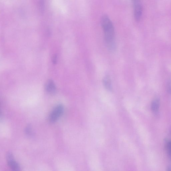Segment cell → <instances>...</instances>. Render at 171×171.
<instances>
[{"label":"cell","instance_id":"obj_1","mask_svg":"<svg viewBox=\"0 0 171 171\" xmlns=\"http://www.w3.org/2000/svg\"><path fill=\"white\" fill-rule=\"evenodd\" d=\"M101 24L106 46L110 50L113 51L115 49V32L113 23L109 17L105 15L102 18Z\"/></svg>","mask_w":171,"mask_h":171},{"label":"cell","instance_id":"obj_2","mask_svg":"<svg viewBox=\"0 0 171 171\" xmlns=\"http://www.w3.org/2000/svg\"><path fill=\"white\" fill-rule=\"evenodd\" d=\"M64 111V107L62 104H58L55 106L51 113L49 121L51 123H55L60 118Z\"/></svg>","mask_w":171,"mask_h":171},{"label":"cell","instance_id":"obj_3","mask_svg":"<svg viewBox=\"0 0 171 171\" xmlns=\"http://www.w3.org/2000/svg\"><path fill=\"white\" fill-rule=\"evenodd\" d=\"M6 160L8 165L13 171L21 170L20 167L18 163L14 160L13 155L10 152H8L6 154Z\"/></svg>","mask_w":171,"mask_h":171},{"label":"cell","instance_id":"obj_4","mask_svg":"<svg viewBox=\"0 0 171 171\" xmlns=\"http://www.w3.org/2000/svg\"><path fill=\"white\" fill-rule=\"evenodd\" d=\"M133 7L134 16L135 19L137 21L140 20L142 14V7L140 0H132Z\"/></svg>","mask_w":171,"mask_h":171},{"label":"cell","instance_id":"obj_5","mask_svg":"<svg viewBox=\"0 0 171 171\" xmlns=\"http://www.w3.org/2000/svg\"><path fill=\"white\" fill-rule=\"evenodd\" d=\"M160 100L158 98H155L153 101L152 104H151V108L153 113L157 114L158 112L160 107Z\"/></svg>","mask_w":171,"mask_h":171},{"label":"cell","instance_id":"obj_6","mask_svg":"<svg viewBox=\"0 0 171 171\" xmlns=\"http://www.w3.org/2000/svg\"><path fill=\"white\" fill-rule=\"evenodd\" d=\"M46 90L47 92L51 94H54L56 91V87L54 82L51 80H49L46 83Z\"/></svg>","mask_w":171,"mask_h":171},{"label":"cell","instance_id":"obj_7","mask_svg":"<svg viewBox=\"0 0 171 171\" xmlns=\"http://www.w3.org/2000/svg\"><path fill=\"white\" fill-rule=\"evenodd\" d=\"M103 83L105 88L109 91L112 90V83L109 76L108 75L106 76L103 79Z\"/></svg>","mask_w":171,"mask_h":171},{"label":"cell","instance_id":"obj_8","mask_svg":"<svg viewBox=\"0 0 171 171\" xmlns=\"http://www.w3.org/2000/svg\"><path fill=\"white\" fill-rule=\"evenodd\" d=\"M170 132L171 136V129ZM164 142L165 149L169 157L171 160V138L170 140H168V139H165Z\"/></svg>","mask_w":171,"mask_h":171},{"label":"cell","instance_id":"obj_9","mask_svg":"<svg viewBox=\"0 0 171 171\" xmlns=\"http://www.w3.org/2000/svg\"><path fill=\"white\" fill-rule=\"evenodd\" d=\"M25 132L26 134L28 135V136H31L32 135V131L31 130V128L30 126H28L26 127V128L25 130Z\"/></svg>","mask_w":171,"mask_h":171},{"label":"cell","instance_id":"obj_10","mask_svg":"<svg viewBox=\"0 0 171 171\" xmlns=\"http://www.w3.org/2000/svg\"><path fill=\"white\" fill-rule=\"evenodd\" d=\"M167 84V90L169 93L171 94V81H169Z\"/></svg>","mask_w":171,"mask_h":171},{"label":"cell","instance_id":"obj_11","mask_svg":"<svg viewBox=\"0 0 171 171\" xmlns=\"http://www.w3.org/2000/svg\"><path fill=\"white\" fill-rule=\"evenodd\" d=\"M167 171H171V165L169 166L166 168Z\"/></svg>","mask_w":171,"mask_h":171},{"label":"cell","instance_id":"obj_12","mask_svg":"<svg viewBox=\"0 0 171 171\" xmlns=\"http://www.w3.org/2000/svg\"><path fill=\"white\" fill-rule=\"evenodd\" d=\"M56 57L55 56L54 57L53 61L54 63H55L56 62Z\"/></svg>","mask_w":171,"mask_h":171}]
</instances>
